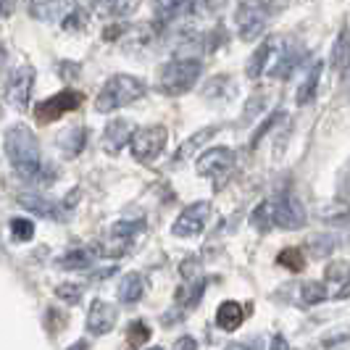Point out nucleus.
Returning a JSON list of instances; mask_svg holds the SVG:
<instances>
[{
    "label": "nucleus",
    "instance_id": "nucleus-1",
    "mask_svg": "<svg viewBox=\"0 0 350 350\" xmlns=\"http://www.w3.org/2000/svg\"><path fill=\"white\" fill-rule=\"evenodd\" d=\"M5 156L11 161L14 172L18 176H24V179H40L42 172H45L35 132L27 124H14L5 132Z\"/></svg>",
    "mask_w": 350,
    "mask_h": 350
},
{
    "label": "nucleus",
    "instance_id": "nucleus-2",
    "mask_svg": "<svg viewBox=\"0 0 350 350\" xmlns=\"http://www.w3.org/2000/svg\"><path fill=\"white\" fill-rule=\"evenodd\" d=\"M253 224H258L261 229H300L306 224V211L293 195H280L258 206V211L253 213Z\"/></svg>",
    "mask_w": 350,
    "mask_h": 350
},
{
    "label": "nucleus",
    "instance_id": "nucleus-3",
    "mask_svg": "<svg viewBox=\"0 0 350 350\" xmlns=\"http://www.w3.org/2000/svg\"><path fill=\"white\" fill-rule=\"evenodd\" d=\"M142 95H145V85H142L137 77L113 74L103 85V90L98 92L95 108H98V113H111V111H116V108H122V105L135 103Z\"/></svg>",
    "mask_w": 350,
    "mask_h": 350
},
{
    "label": "nucleus",
    "instance_id": "nucleus-4",
    "mask_svg": "<svg viewBox=\"0 0 350 350\" xmlns=\"http://www.w3.org/2000/svg\"><path fill=\"white\" fill-rule=\"evenodd\" d=\"M200 74H203V64L198 58H174V61L161 66L158 90L163 95H182V92L193 90V85L200 79Z\"/></svg>",
    "mask_w": 350,
    "mask_h": 350
},
{
    "label": "nucleus",
    "instance_id": "nucleus-5",
    "mask_svg": "<svg viewBox=\"0 0 350 350\" xmlns=\"http://www.w3.org/2000/svg\"><path fill=\"white\" fill-rule=\"evenodd\" d=\"M166 126H145V129H137L129 140V148H132V158L140 161V163H150L156 161L158 153L163 150L166 145Z\"/></svg>",
    "mask_w": 350,
    "mask_h": 350
},
{
    "label": "nucleus",
    "instance_id": "nucleus-6",
    "mask_svg": "<svg viewBox=\"0 0 350 350\" xmlns=\"http://www.w3.org/2000/svg\"><path fill=\"white\" fill-rule=\"evenodd\" d=\"M82 100H85L82 92H77V90H61L58 95H53V98L35 105L37 124H51V122H55V119H61L64 113L77 111V108L82 105Z\"/></svg>",
    "mask_w": 350,
    "mask_h": 350
},
{
    "label": "nucleus",
    "instance_id": "nucleus-7",
    "mask_svg": "<svg viewBox=\"0 0 350 350\" xmlns=\"http://www.w3.org/2000/svg\"><path fill=\"white\" fill-rule=\"evenodd\" d=\"M266 14L269 5L266 3H240L237 5V32L243 40H253L266 29Z\"/></svg>",
    "mask_w": 350,
    "mask_h": 350
},
{
    "label": "nucleus",
    "instance_id": "nucleus-8",
    "mask_svg": "<svg viewBox=\"0 0 350 350\" xmlns=\"http://www.w3.org/2000/svg\"><path fill=\"white\" fill-rule=\"evenodd\" d=\"M234 166V153L227 148H211L198 158V174L208 176V179H224Z\"/></svg>",
    "mask_w": 350,
    "mask_h": 350
},
{
    "label": "nucleus",
    "instance_id": "nucleus-9",
    "mask_svg": "<svg viewBox=\"0 0 350 350\" xmlns=\"http://www.w3.org/2000/svg\"><path fill=\"white\" fill-rule=\"evenodd\" d=\"M32 88H35V69L32 66H21V69L11 74V79L5 85V95L18 111H27L29 98H32Z\"/></svg>",
    "mask_w": 350,
    "mask_h": 350
},
{
    "label": "nucleus",
    "instance_id": "nucleus-10",
    "mask_svg": "<svg viewBox=\"0 0 350 350\" xmlns=\"http://www.w3.org/2000/svg\"><path fill=\"white\" fill-rule=\"evenodd\" d=\"M208 211H211L208 203H193L190 208H185L179 213V219L174 221L172 232H174L176 237H195V234H200L203 227H206Z\"/></svg>",
    "mask_w": 350,
    "mask_h": 350
},
{
    "label": "nucleus",
    "instance_id": "nucleus-11",
    "mask_svg": "<svg viewBox=\"0 0 350 350\" xmlns=\"http://www.w3.org/2000/svg\"><path fill=\"white\" fill-rule=\"evenodd\" d=\"M132 135H135V126H132V122H126V119H113V122L105 124V132H103V140H100V145H103L105 153L116 156V153H122L124 145H129Z\"/></svg>",
    "mask_w": 350,
    "mask_h": 350
},
{
    "label": "nucleus",
    "instance_id": "nucleus-12",
    "mask_svg": "<svg viewBox=\"0 0 350 350\" xmlns=\"http://www.w3.org/2000/svg\"><path fill=\"white\" fill-rule=\"evenodd\" d=\"M116 324V308L105 300H92L88 314V329L92 334H108Z\"/></svg>",
    "mask_w": 350,
    "mask_h": 350
},
{
    "label": "nucleus",
    "instance_id": "nucleus-13",
    "mask_svg": "<svg viewBox=\"0 0 350 350\" xmlns=\"http://www.w3.org/2000/svg\"><path fill=\"white\" fill-rule=\"evenodd\" d=\"M243 306L240 303H234V300H227V303H221L219 306V314H216V324H219V329H224V332H234L240 324H243Z\"/></svg>",
    "mask_w": 350,
    "mask_h": 350
},
{
    "label": "nucleus",
    "instance_id": "nucleus-14",
    "mask_svg": "<svg viewBox=\"0 0 350 350\" xmlns=\"http://www.w3.org/2000/svg\"><path fill=\"white\" fill-rule=\"evenodd\" d=\"M219 129H221L219 124H213V126H206V129H198L193 137H187V140L182 142V148L176 150L174 161H187V158L193 156L198 148H203V145H206V142H208L213 135H219Z\"/></svg>",
    "mask_w": 350,
    "mask_h": 350
},
{
    "label": "nucleus",
    "instance_id": "nucleus-15",
    "mask_svg": "<svg viewBox=\"0 0 350 350\" xmlns=\"http://www.w3.org/2000/svg\"><path fill=\"white\" fill-rule=\"evenodd\" d=\"M119 300L122 303H137V300L145 295V280H142V274L137 271H129L126 277H122L119 282Z\"/></svg>",
    "mask_w": 350,
    "mask_h": 350
},
{
    "label": "nucleus",
    "instance_id": "nucleus-16",
    "mask_svg": "<svg viewBox=\"0 0 350 350\" xmlns=\"http://www.w3.org/2000/svg\"><path fill=\"white\" fill-rule=\"evenodd\" d=\"M321 71H324V64H321V61H316L314 66L308 69L303 85L298 88V95H295L298 105H308L316 98V90H319V82H321Z\"/></svg>",
    "mask_w": 350,
    "mask_h": 350
},
{
    "label": "nucleus",
    "instance_id": "nucleus-17",
    "mask_svg": "<svg viewBox=\"0 0 350 350\" xmlns=\"http://www.w3.org/2000/svg\"><path fill=\"white\" fill-rule=\"evenodd\" d=\"M329 61H332L334 71H345L350 66V29L348 27L340 29V35H337V40H334V45H332Z\"/></svg>",
    "mask_w": 350,
    "mask_h": 350
},
{
    "label": "nucleus",
    "instance_id": "nucleus-18",
    "mask_svg": "<svg viewBox=\"0 0 350 350\" xmlns=\"http://www.w3.org/2000/svg\"><path fill=\"white\" fill-rule=\"evenodd\" d=\"M269 53H271V37H269V40H263L261 45L256 48V53L247 58V66H245L247 79H258L261 74H266V66H269Z\"/></svg>",
    "mask_w": 350,
    "mask_h": 350
},
{
    "label": "nucleus",
    "instance_id": "nucleus-19",
    "mask_svg": "<svg viewBox=\"0 0 350 350\" xmlns=\"http://www.w3.org/2000/svg\"><path fill=\"white\" fill-rule=\"evenodd\" d=\"M18 203L24 208H29L32 213H37V216H45V219H58V213H61L55 203L40 198V195H18Z\"/></svg>",
    "mask_w": 350,
    "mask_h": 350
},
{
    "label": "nucleus",
    "instance_id": "nucleus-20",
    "mask_svg": "<svg viewBox=\"0 0 350 350\" xmlns=\"http://www.w3.org/2000/svg\"><path fill=\"white\" fill-rule=\"evenodd\" d=\"M85 137H88V132L82 129V126H69L64 135H61V150L66 153V156H79L82 153V148H85Z\"/></svg>",
    "mask_w": 350,
    "mask_h": 350
},
{
    "label": "nucleus",
    "instance_id": "nucleus-21",
    "mask_svg": "<svg viewBox=\"0 0 350 350\" xmlns=\"http://www.w3.org/2000/svg\"><path fill=\"white\" fill-rule=\"evenodd\" d=\"M150 334H153V329H150L148 321H140V319L132 321L129 329H126V345H129V350H140L150 340Z\"/></svg>",
    "mask_w": 350,
    "mask_h": 350
},
{
    "label": "nucleus",
    "instance_id": "nucleus-22",
    "mask_svg": "<svg viewBox=\"0 0 350 350\" xmlns=\"http://www.w3.org/2000/svg\"><path fill=\"white\" fill-rule=\"evenodd\" d=\"M277 263L284 266V269H290L293 274H300L306 269V256H303L300 247H284L280 256H277Z\"/></svg>",
    "mask_w": 350,
    "mask_h": 350
},
{
    "label": "nucleus",
    "instance_id": "nucleus-23",
    "mask_svg": "<svg viewBox=\"0 0 350 350\" xmlns=\"http://www.w3.org/2000/svg\"><path fill=\"white\" fill-rule=\"evenodd\" d=\"M90 261H92L90 250H85V247H74V250H69L64 258H58V266H61V269H88Z\"/></svg>",
    "mask_w": 350,
    "mask_h": 350
},
{
    "label": "nucleus",
    "instance_id": "nucleus-24",
    "mask_svg": "<svg viewBox=\"0 0 350 350\" xmlns=\"http://www.w3.org/2000/svg\"><path fill=\"white\" fill-rule=\"evenodd\" d=\"M300 290H303L300 298H303L306 306H316V303H321V300L329 298V293H327V287H324L321 282H306Z\"/></svg>",
    "mask_w": 350,
    "mask_h": 350
},
{
    "label": "nucleus",
    "instance_id": "nucleus-25",
    "mask_svg": "<svg viewBox=\"0 0 350 350\" xmlns=\"http://www.w3.org/2000/svg\"><path fill=\"white\" fill-rule=\"evenodd\" d=\"M11 234L18 243H29L35 237V224L29 219H11Z\"/></svg>",
    "mask_w": 350,
    "mask_h": 350
},
{
    "label": "nucleus",
    "instance_id": "nucleus-26",
    "mask_svg": "<svg viewBox=\"0 0 350 350\" xmlns=\"http://www.w3.org/2000/svg\"><path fill=\"white\" fill-rule=\"evenodd\" d=\"M55 295L64 300V303H69V306H77V303L82 300V287L66 282V284H58V287H55Z\"/></svg>",
    "mask_w": 350,
    "mask_h": 350
},
{
    "label": "nucleus",
    "instance_id": "nucleus-27",
    "mask_svg": "<svg viewBox=\"0 0 350 350\" xmlns=\"http://www.w3.org/2000/svg\"><path fill=\"white\" fill-rule=\"evenodd\" d=\"M82 27H85V14H82V8H77L71 16H66L64 29H82Z\"/></svg>",
    "mask_w": 350,
    "mask_h": 350
},
{
    "label": "nucleus",
    "instance_id": "nucleus-28",
    "mask_svg": "<svg viewBox=\"0 0 350 350\" xmlns=\"http://www.w3.org/2000/svg\"><path fill=\"white\" fill-rule=\"evenodd\" d=\"M172 350H198V342H195V337L185 334V337H179V340H176Z\"/></svg>",
    "mask_w": 350,
    "mask_h": 350
},
{
    "label": "nucleus",
    "instance_id": "nucleus-29",
    "mask_svg": "<svg viewBox=\"0 0 350 350\" xmlns=\"http://www.w3.org/2000/svg\"><path fill=\"white\" fill-rule=\"evenodd\" d=\"M269 350H290V345H287V340H284L282 334H274V337H271V348Z\"/></svg>",
    "mask_w": 350,
    "mask_h": 350
},
{
    "label": "nucleus",
    "instance_id": "nucleus-30",
    "mask_svg": "<svg viewBox=\"0 0 350 350\" xmlns=\"http://www.w3.org/2000/svg\"><path fill=\"white\" fill-rule=\"evenodd\" d=\"M340 190L345 195H350V166L342 172V179H340Z\"/></svg>",
    "mask_w": 350,
    "mask_h": 350
},
{
    "label": "nucleus",
    "instance_id": "nucleus-31",
    "mask_svg": "<svg viewBox=\"0 0 350 350\" xmlns=\"http://www.w3.org/2000/svg\"><path fill=\"white\" fill-rule=\"evenodd\" d=\"M69 350H88V340H79V342H74Z\"/></svg>",
    "mask_w": 350,
    "mask_h": 350
},
{
    "label": "nucleus",
    "instance_id": "nucleus-32",
    "mask_svg": "<svg viewBox=\"0 0 350 350\" xmlns=\"http://www.w3.org/2000/svg\"><path fill=\"white\" fill-rule=\"evenodd\" d=\"M224 350H250L247 345H243V342H232V345H227Z\"/></svg>",
    "mask_w": 350,
    "mask_h": 350
},
{
    "label": "nucleus",
    "instance_id": "nucleus-33",
    "mask_svg": "<svg viewBox=\"0 0 350 350\" xmlns=\"http://www.w3.org/2000/svg\"><path fill=\"white\" fill-rule=\"evenodd\" d=\"M14 11V5H8V3H0V14H11Z\"/></svg>",
    "mask_w": 350,
    "mask_h": 350
},
{
    "label": "nucleus",
    "instance_id": "nucleus-34",
    "mask_svg": "<svg viewBox=\"0 0 350 350\" xmlns=\"http://www.w3.org/2000/svg\"><path fill=\"white\" fill-rule=\"evenodd\" d=\"M5 58H8V53H5V48H3V42H0V66L5 64Z\"/></svg>",
    "mask_w": 350,
    "mask_h": 350
},
{
    "label": "nucleus",
    "instance_id": "nucleus-35",
    "mask_svg": "<svg viewBox=\"0 0 350 350\" xmlns=\"http://www.w3.org/2000/svg\"><path fill=\"white\" fill-rule=\"evenodd\" d=\"M150 350H163V348H150Z\"/></svg>",
    "mask_w": 350,
    "mask_h": 350
}]
</instances>
